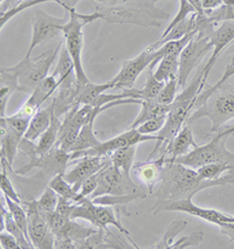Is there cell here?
<instances>
[{
	"mask_svg": "<svg viewBox=\"0 0 234 249\" xmlns=\"http://www.w3.org/2000/svg\"><path fill=\"white\" fill-rule=\"evenodd\" d=\"M7 167L8 164L6 163V160H5L4 158H1V173H0V189H1V192L4 193L5 196H8V198H11L12 200L17 201V202H20L21 204V200H20V196H18V193L16 192V190H14V186L13 184L11 182L10 178H8L7 176ZM11 169V167H10Z\"/></svg>",
	"mask_w": 234,
	"mask_h": 249,
	"instance_id": "38",
	"label": "cell"
},
{
	"mask_svg": "<svg viewBox=\"0 0 234 249\" xmlns=\"http://www.w3.org/2000/svg\"><path fill=\"white\" fill-rule=\"evenodd\" d=\"M141 107H142V109H141L140 115L136 117L134 123L131 124V129L137 128L144 122L152 120V118L166 116L170 109V106H164V104L158 103L157 101H142Z\"/></svg>",
	"mask_w": 234,
	"mask_h": 249,
	"instance_id": "29",
	"label": "cell"
},
{
	"mask_svg": "<svg viewBox=\"0 0 234 249\" xmlns=\"http://www.w3.org/2000/svg\"><path fill=\"white\" fill-rule=\"evenodd\" d=\"M66 20L36 10L32 18V40L26 55H32L34 48L50 42L54 37L62 34V26Z\"/></svg>",
	"mask_w": 234,
	"mask_h": 249,
	"instance_id": "14",
	"label": "cell"
},
{
	"mask_svg": "<svg viewBox=\"0 0 234 249\" xmlns=\"http://www.w3.org/2000/svg\"><path fill=\"white\" fill-rule=\"evenodd\" d=\"M0 243H1L2 249H21L18 240L6 231H1V234H0Z\"/></svg>",
	"mask_w": 234,
	"mask_h": 249,
	"instance_id": "44",
	"label": "cell"
},
{
	"mask_svg": "<svg viewBox=\"0 0 234 249\" xmlns=\"http://www.w3.org/2000/svg\"><path fill=\"white\" fill-rule=\"evenodd\" d=\"M160 184L155 193L157 200H183L193 198L198 192L209 187L234 184V173L228 172L227 176L218 179H201L197 170L171 161L165 163L163 178Z\"/></svg>",
	"mask_w": 234,
	"mask_h": 249,
	"instance_id": "1",
	"label": "cell"
},
{
	"mask_svg": "<svg viewBox=\"0 0 234 249\" xmlns=\"http://www.w3.org/2000/svg\"><path fill=\"white\" fill-rule=\"evenodd\" d=\"M97 184H99V179H97V173L96 175L91 176L90 178L86 179L85 181L81 185L80 191H79V201L83 198H90L92 193L96 190ZM77 201V202H79Z\"/></svg>",
	"mask_w": 234,
	"mask_h": 249,
	"instance_id": "42",
	"label": "cell"
},
{
	"mask_svg": "<svg viewBox=\"0 0 234 249\" xmlns=\"http://www.w3.org/2000/svg\"><path fill=\"white\" fill-rule=\"evenodd\" d=\"M54 109L53 104L50 103L45 108H40L36 112V115L32 117L28 125L27 131L25 134V138L28 141H36L39 140L40 136L46 131L51 126L52 121L54 117Z\"/></svg>",
	"mask_w": 234,
	"mask_h": 249,
	"instance_id": "22",
	"label": "cell"
},
{
	"mask_svg": "<svg viewBox=\"0 0 234 249\" xmlns=\"http://www.w3.org/2000/svg\"><path fill=\"white\" fill-rule=\"evenodd\" d=\"M233 136H234V134H233Z\"/></svg>",
	"mask_w": 234,
	"mask_h": 249,
	"instance_id": "49",
	"label": "cell"
},
{
	"mask_svg": "<svg viewBox=\"0 0 234 249\" xmlns=\"http://www.w3.org/2000/svg\"><path fill=\"white\" fill-rule=\"evenodd\" d=\"M201 117H207L211 121V132L218 131L227 122L233 120L234 86L226 82L216 89L200 107L193 109L186 123L192 124Z\"/></svg>",
	"mask_w": 234,
	"mask_h": 249,
	"instance_id": "5",
	"label": "cell"
},
{
	"mask_svg": "<svg viewBox=\"0 0 234 249\" xmlns=\"http://www.w3.org/2000/svg\"><path fill=\"white\" fill-rule=\"evenodd\" d=\"M197 13V11L195 10V7L192 6L191 4H190L187 0H179V10L177 14H176V17L173 18L171 21H170V24L167 25L166 30L164 31V33L162 34V36H165L167 33H169L170 31L172 30L173 27H175L176 25L179 24L180 21H183L184 19H186L187 17L192 16V14Z\"/></svg>",
	"mask_w": 234,
	"mask_h": 249,
	"instance_id": "39",
	"label": "cell"
},
{
	"mask_svg": "<svg viewBox=\"0 0 234 249\" xmlns=\"http://www.w3.org/2000/svg\"><path fill=\"white\" fill-rule=\"evenodd\" d=\"M69 18L66 24L62 26L63 42L68 53L71 54L75 66V73H76L77 82L81 85L90 82L88 76L86 75L82 65V48H83V27L91 24L92 21L99 19H103V14L95 11L90 14L79 13L74 7H67Z\"/></svg>",
	"mask_w": 234,
	"mask_h": 249,
	"instance_id": "4",
	"label": "cell"
},
{
	"mask_svg": "<svg viewBox=\"0 0 234 249\" xmlns=\"http://www.w3.org/2000/svg\"><path fill=\"white\" fill-rule=\"evenodd\" d=\"M197 146L198 145L193 140L191 124L185 123L180 131L172 138L169 145L166 146L165 151L162 153L161 156L165 158V163H171L176 158L187 155L192 149Z\"/></svg>",
	"mask_w": 234,
	"mask_h": 249,
	"instance_id": "19",
	"label": "cell"
},
{
	"mask_svg": "<svg viewBox=\"0 0 234 249\" xmlns=\"http://www.w3.org/2000/svg\"><path fill=\"white\" fill-rule=\"evenodd\" d=\"M230 136L224 131L219 132L212 141L201 146L192 149L187 155L176 158V163L183 164L191 169L198 170L199 167L215 163H227L234 166V153L226 149V141Z\"/></svg>",
	"mask_w": 234,
	"mask_h": 249,
	"instance_id": "7",
	"label": "cell"
},
{
	"mask_svg": "<svg viewBox=\"0 0 234 249\" xmlns=\"http://www.w3.org/2000/svg\"><path fill=\"white\" fill-rule=\"evenodd\" d=\"M115 88L112 81H109L102 85H96V83L88 82L86 85H77V95H76V104L77 106H91L92 102L100 96L101 94H105L109 89Z\"/></svg>",
	"mask_w": 234,
	"mask_h": 249,
	"instance_id": "25",
	"label": "cell"
},
{
	"mask_svg": "<svg viewBox=\"0 0 234 249\" xmlns=\"http://www.w3.org/2000/svg\"><path fill=\"white\" fill-rule=\"evenodd\" d=\"M24 205L28 219V236L33 247L39 249L54 248L55 237L45 215L40 212L36 200L25 201Z\"/></svg>",
	"mask_w": 234,
	"mask_h": 249,
	"instance_id": "13",
	"label": "cell"
},
{
	"mask_svg": "<svg viewBox=\"0 0 234 249\" xmlns=\"http://www.w3.org/2000/svg\"><path fill=\"white\" fill-rule=\"evenodd\" d=\"M103 20L110 24H131L142 27H161L169 13L158 8L161 0H92Z\"/></svg>",
	"mask_w": 234,
	"mask_h": 249,
	"instance_id": "2",
	"label": "cell"
},
{
	"mask_svg": "<svg viewBox=\"0 0 234 249\" xmlns=\"http://www.w3.org/2000/svg\"><path fill=\"white\" fill-rule=\"evenodd\" d=\"M0 129H1V134H0V144H1V158H4L8 164V166L12 167V164L16 158L17 152H18L20 143L24 140L25 136L19 134L18 131L7 125L4 121L0 120Z\"/></svg>",
	"mask_w": 234,
	"mask_h": 249,
	"instance_id": "21",
	"label": "cell"
},
{
	"mask_svg": "<svg viewBox=\"0 0 234 249\" xmlns=\"http://www.w3.org/2000/svg\"><path fill=\"white\" fill-rule=\"evenodd\" d=\"M204 233L203 231H195L191 233L190 235L181 237L178 241H173L170 249H185V248H191L197 247V246L203 241Z\"/></svg>",
	"mask_w": 234,
	"mask_h": 249,
	"instance_id": "41",
	"label": "cell"
},
{
	"mask_svg": "<svg viewBox=\"0 0 234 249\" xmlns=\"http://www.w3.org/2000/svg\"><path fill=\"white\" fill-rule=\"evenodd\" d=\"M179 88L178 85V77H173V79L167 80L166 82H164L163 88L160 91L157 97V102L164 106H171L173 101L177 97V90Z\"/></svg>",
	"mask_w": 234,
	"mask_h": 249,
	"instance_id": "36",
	"label": "cell"
},
{
	"mask_svg": "<svg viewBox=\"0 0 234 249\" xmlns=\"http://www.w3.org/2000/svg\"><path fill=\"white\" fill-rule=\"evenodd\" d=\"M71 219L87 220L90 225L97 228H103V230H108L109 225L114 226L121 233L126 236V239L131 243L132 247L138 248V246L136 245L134 240L130 237L129 231H126L123 227V225L121 224L120 216H118V213L115 211L114 206L97 205L92 202L90 198H83L75 204Z\"/></svg>",
	"mask_w": 234,
	"mask_h": 249,
	"instance_id": "8",
	"label": "cell"
},
{
	"mask_svg": "<svg viewBox=\"0 0 234 249\" xmlns=\"http://www.w3.org/2000/svg\"><path fill=\"white\" fill-rule=\"evenodd\" d=\"M0 1H1V2H2V1H5V0H0Z\"/></svg>",
	"mask_w": 234,
	"mask_h": 249,
	"instance_id": "48",
	"label": "cell"
},
{
	"mask_svg": "<svg viewBox=\"0 0 234 249\" xmlns=\"http://www.w3.org/2000/svg\"><path fill=\"white\" fill-rule=\"evenodd\" d=\"M211 45L209 36H204L197 33L185 46L179 55V73L178 85L179 87L186 86L189 76L195 68H199L200 61L210 52Z\"/></svg>",
	"mask_w": 234,
	"mask_h": 249,
	"instance_id": "12",
	"label": "cell"
},
{
	"mask_svg": "<svg viewBox=\"0 0 234 249\" xmlns=\"http://www.w3.org/2000/svg\"><path fill=\"white\" fill-rule=\"evenodd\" d=\"M5 201H6L7 210L10 211L11 214H12L13 219L16 220V222L20 226L24 233L27 236V239L30 240V236H28V219H27V212H26V208H24L20 205V202H17L12 200L8 196H5ZM31 241V240H30Z\"/></svg>",
	"mask_w": 234,
	"mask_h": 249,
	"instance_id": "33",
	"label": "cell"
},
{
	"mask_svg": "<svg viewBox=\"0 0 234 249\" xmlns=\"http://www.w3.org/2000/svg\"><path fill=\"white\" fill-rule=\"evenodd\" d=\"M63 42L61 41L54 49L45 52L41 55L32 57V55H25V57L16 66L8 67L18 81V91L25 94H32L36 87L43 79L48 76V71L53 62L60 55Z\"/></svg>",
	"mask_w": 234,
	"mask_h": 249,
	"instance_id": "6",
	"label": "cell"
},
{
	"mask_svg": "<svg viewBox=\"0 0 234 249\" xmlns=\"http://www.w3.org/2000/svg\"><path fill=\"white\" fill-rule=\"evenodd\" d=\"M57 89H59V81L53 74L48 75L46 79H43L36 87V89H34L25 103L36 110H39L40 108H42V104L47 102Z\"/></svg>",
	"mask_w": 234,
	"mask_h": 249,
	"instance_id": "23",
	"label": "cell"
},
{
	"mask_svg": "<svg viewBox=\"0 0 234 249\" xmlns=\"http://www.w3.org/2000/svg\"><path fill=\"white\" fill-rule=\"evenodd\" d=\"M69 161H71V152H67L62 150L61 147L55 146L47 155L37 157L34 160H30L27 165L17 170L16 173L24 176L34 167H40V169H42L43 175L50 177L52 179L54 176L65 173Z\"/></svg>",
	"mask_w": 234,
	"mask_h": 249,
	"instance_id": "16",
	"label": "cell"
},
{
	"mask_svg": "<svg viewBox=\"0 0 234 249\" xmlns=\"http://www.w3.org/2000/svg\"><path fill=\"white\" fill-rule=\"evenodd\" d=\"M110 161L109 156H83L77 164L68 172H65V178L69 184L73 185L74 190L79 192L81 185L86 179L99 173Z\"/></svg>",
	"mask_w": 234,
	"mask_h": 249,
	"instance_id": "18",
	"label": "cell"
},
{
	"mask_svg": "<svg viewBox=\"0 0 234 249\" xmlns=\"http://www.w3.org/2000/svg\"><path fill=\"white\" fill-rule=\"evenodd\" d=\"M224 132H225V134H226V135H228V136L233 135V134H234V126H231V128L226 129Z\"/></svg>",
	"mask_w": 234,
	"mask_h": 249,
	"instance_id": "47",
	"label": "cell"
},
{
	"mask_svg": "<svg viewBox=\"0 0 234 249\" xmlns=\"http://www.w3.org/2000/svg\"><path fill=\"white\" fill-rule=\"evenodd\" d=\"M60 126H61L60 117L54 115L51 126L40 136L39 142H37V144L36 145V152L39 157L47 155L48 152L52 151L56 146L57 141H59Z\"/></svg>",
	"mask_w": 234,
	"mask_h": 249,
	"instance_id": "26",
	"label": "cell"
},
{
	"mask_svg": "<svg viewBox=\"0 0 234 249\" xmlns=\"http://www.w3.org/2000/svg\"><path fill=\"white\" fill-rule=\"evenodd\" d=\"M187 222L186 221H181V220H176L173 221L170 227L167 228L166 233L164 234V237L161 240L160 242H157L156 245L149 247L150 249H170L171 245L175 241V237L178 235L180 231H183L185 228H186Z\"/></svg>",
	"mask_w": 234,
	"mask_h": 249,
	"instance_id": "32",
	"label": "cell"
},
{
	"mask_svg": "<svg viewBox=\"0 0 234 249\" xmlns=\"http://www.w3.org/2000/svg\"><path fill=\"white\" fill-rule=\"evenodd\" d=\"M158 135H142L138 132L137 129H131L128 131L123 132V134L116 136V137L111 138V140L107 142H101L99 146L94 147V149L87 150V151L80 153H71V161L74 159H79L83 156H109L116 150L122 149L130 145H138L140 143L149 141H157Z\"/></svg>",
	"mask_w": 234,
	"mask_h": 249,
	"instance_id": "15",
	"label": "cell"
},
{
	"mask_svg": "<svg viewBox=\"0 0 234 249\" xmlns=\"http://www.w3.org/2000/svg\"><path fill=\"white\" fill-rule=\"evenodd\" d=\"M179 55L180 54L166 55L157 63V69L155 71L156 79L161 82H166L167 80L178 77Z\"/></svg>",
	"mask_w": 234,
	"mask_h": 249,
	"instance_id": "30",
	"label": "cell"
},
{
	"mask_svg": "<svg viewBox=\"0 0 234 249\" xmlns=\"http://www.w3.org/2000/svg\"><path fill=\"white\" fill-rule=\"evenodd\" d=\"M163 86L164 82H161L155 77L154 68L149 67L146 69V82L143 88L135 89L134 87L131 89H124L123 91L128 94L129 98H135V100L141 101H156Z\"/></svg>",
	"mask_w": 234,
	"mask_h": 249,
	"instance_id": "24",
	"label": "cell"
},
{
	"mask_svg": "<svg viewBox=\"0 0 234 249\" xmlns=\"http://www.w3.org/2000/svg\"><path fill=\"white\" fill-rule=\"evenodd\" d=\"M0 211H1V231L5 230L10 234H12V235L18 240L21 249L34 248L33 245H32V242L27 239V236H26L24 231L20 228V226L17 224L16 220L13 219L12 214H11L10 211L5 210L4 206H1Z\"/></svg>",
	"mask_w": 234,
	"mask_h": 249,
	"instance_id": "28",
	"label": "cell"
},
{
	"mask_svg": "<svg viewBox=\"0 0 234 249\" xmlns=\"http://www.w3.org/2000/svg\"><path fill=\"white\" fill-rule=\"evenodd\" d=\"M233 75H234V55H232V61H231V62L226 66V69H225V73H224V75H222L221 79L219 80L215 86L211 87L210 89H207V90H205L204 92H200V94H199L197 101H196L195 109L198 108V107H200L201 104H203L205 101L207 100V97H209L210 95L216 90V89H218L219 87L224 85V83H226L227 81L230 80V77H232Z\"/></svg>",
	"mask_w": 234,
	"mask_h": 249,
	"instance_id": "37",
	"label": "cell"
},
{
	"mask_svg": "<svg viewBox=\"0 0 234 249\" xmlns=\"http://www.w3.org/2000/svg\"><path fill=\"white\" fill-rule=\"evenodd\" d=\"M164 167L165 158L161 156L158 159H148L145 163H137L134 169L136 176L143 182L144 186L148 187L149 191H152L156 185L162 181Z\"/></svg>",
	"mask_w": 234,
	"mask_h": 249,
	"instance_id": "20",
	"label": "cell"
},
{
	"mask_svg": "<svg viewBox=\"0 0 234 249\" xmlns=\"http://www.w3.org/2000/svg\"><path fill=\"white\" fill-rule=\"evenodd\" d=\"M136 146L137 145H130L126 147H122V149L116 150L109 155L111 164L114 165L116 169H118L122 172V175L126 177L128 180H131V169L134 167V160L136 156Z\"/></svg>",
	"mask_w": 234,
	"mask_h": 249,
	"instance_id": "27",
	"label": "cell"
},
{
	"mask_svg": "<svg viewBox=\"0 0 234 249\" xmlns=\"http://www.w3.org/2000/svg\"><path fill=\"white\" fill-rule=\"evenodd\" d=\"M60 196L54 191L51 189L50 186L46 187V190L43 191V193L36 200L37 207H39L40 212H41L43 215L46 214H50L56 210L57 202H59Z\"/></svg>",
	"mask_w": 234,
	"mask_h": 249,
	"instance_id": "35",
	"label": "cell"
},
{
	"mask_svg": "<svg viewBox=\"0 0 234 249\" xmlns=\"http://www.w3.org/2000/svg\"><path fill=\"white\" fill-rule=\"evenodd\" d=\"M161 212H184L216 226L226 224V222H234L233 215H228V214L219 212L216 210H211V208L196 206L192 202V198L183 199V200H157L155 207L152 208V213L156 215Z\"/></svg>",
	"mask_w": 234,
	"mask_h": 249,
	"instance_id": "10",
	"label": "cell"
},
{
	"mask_svg": "<svg viewBox=\"0 0 234 249\" xmlns=\"http://www.w3.org/2000/svg\"><path fill=\"white\" fill-rule=\"evenodd\" d=\"M75 204H76V202L71 200V199L65 198V196H60L55 212L61 214V215H63V216L71 218L72 212H73V208L75 206Z\"/></svg>",
	"mask_w": 234,
	"mask_h": 249,
	"instance_id": "43",
	"label": "cell"
},
{
	"mask_svg": "<svg viewBox=\"0 0 234 249\" xmlns=\"http://www.w3.org/2000/svg\"><path fill=\"white\" fill-rule=\"evenodd\" d=\"M65 173H60V175L54 176L53 178L51 179L48 186L51 189H53L60 196H65V198L71 199L74 202L79 201V192L74 190L73 185L69 184V182L66 180Z\"/></svg>",
	"mask_w": 234,
	"mask_h": 249,
	"instance_id": "31",
	"label": "cell"
},
{
	"mask_svg": "<svg viewBox=\"0 0 234 249\" xmlns=\"http://www.w3.org/2000/svg\"><path fill=\"white\" fill-rule=\"evenodd\" d=\"M231 172L234 173V166L227 163H215L205 165L197 170L198 176L201 179H218L222 176V173Z\"/></svg>",
	"mask_w": 234,
	"mask_h": 249,
	"instance_id": "34",
	"label": "cell"
},
{
	"mask_svg": "<svg viewBox=\"0 0 234 249\" xmlns=\"http://www.w3.org/2000/svg\"><path fill=\"white\" fill-rule=\"evenodd\" d=\"M96 190L92 193L90 199L101 196H126V195H146L138 189L137 185L132 180H128L120 170L111 164V160L97 173Z\"/></svg>",
	"mask_w": 234,
	"mask_h": 249,
	"instance_id": "9",
	"label": "cell"
},
{
	"mask_svg": "<svg viewBox=\"0 0 234 249\" xmlns=\"http://www.w3.org/2000/svg\"><path fill=\"white\" fill-rule=\"evenodd\" d=\"M204 87L203 82V69L199 68L198 73L189 86L185 87L184 90L177 95L176 100L170 106L169 112L166 115V122L163 129L158 132V140L156 141V145L149 155L148 159H154L155 156L161 152V155L165 151L172 138L180 131L187 118L191 115L196 106V101L201 92ZM160 155V156H161Z\"/></svg>",
	"mask_w": 234,
	"mask_h": 249,
	"instance_id": "3",
	"label": "cell"
},
{
	"mask_svg": "<svg viewBox=\"0 0 234 249\" xmlns=\"http://www.w3.org/2000/svg\"><path fill=\"white\" fill-rule=\"evenodd\" d=\"M187 1L190 2V4L192 5L193 7H195V10L197 11L198 16L203 17V16H206L204 12V8H203V5H201V0H187Z\"/></svg>",
	"mask_w": 234,
	"mask_h": 249,
	"instance_id": "46",
	"label": "cell"
},
{
	"mask_svg": "<svg viewBox=\"0 0 234 249\" xmlns=\"http://www.w3.org/2000/svg\"><path fill=\"white\" fill-rule=\"evenodd\" d=\"M166 122V116H160V117L152 118V120H149L144 123L141 124L140 126H137L138 132H141L142 135H157L158 132L163 129V126L165 125Z\"/></svg>",
	"mask_w": 234,
	"mask_h": 249,
	"instance_id": "40",
	"label": "cell"
},
{
	"mask_svg": "<svg viewBox=\"0 0 234 249\" xmlns=\"http://www.w3.org/2000/svg\"><path fill=\"white\" fill-rule=\"evenodd\" d=\"M209 41L211 47H213L212 55H211L210 60L207 61L206 65L203 68V82L204 85L206 83L207 77L212 71L213 66L218 61L219 56L224 53L231 43L234 42V20H226L219 24V26L211 32L209 36Z\"/></svg>",
	"mask_w": 234,
	"mask_h": 249,
	"instance_id": "17",
	"label": "cell"
},
{
	"mask_svg": "<svg viewBox=\"0 0 234 249\" xmlns=\"http://www.w3.org/2000/svg\"><path fill=\"white\" fill-rule=\"evenodd\" d=\"M201 5H203L205 14H210L211 12L216 10V8L221 7L224 4V0H201Z\"/></svg>",
	"mask_w": 234,
	"mask_h": 249,
	"instance_id": "45",
	"label": "cell"
},
{
	"mask_svg": "<svg viewBox=\"0 0 234 249\" xmlns=\"http://www.w3.org/2000/svg\"><path fill=\"white\" fill-rule=\"evenodd\" d=\"M158 57V48H154L151 45L145 51H143L135 59L123 61L120 73L111 81L115 88L131 89L135 87L138 76L146 71Z\"/></svg>",
	"mask_w": 234,
	"mask_h": 249,
	"instance_id": "11",
	"label": "cell"
}]
</instances>
